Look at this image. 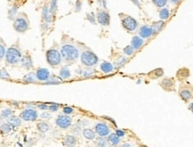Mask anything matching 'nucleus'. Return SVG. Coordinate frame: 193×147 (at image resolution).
Instances as JSON below:
<instances>
[{
    "instance_id": "nucleus-1",
    "label": "nucleus",
    "mask_w": 193,
    "mask_h": 147,
    "mask_svg": "<svg viewBox=\"0 0 193 147\" xmlns=\"http://www.w3.org/2000/svg\"><path fill=\"white\" fill-rule=\"evenodd\" d=\"M62 59L66 62H74L79 58L78 48L72 44H65L62 46L60 50Z\"/></svg>"
},
{
    "instance_id": "nucleus-2",
    "label": "nucleus",
    "mask_w": 193,
    "mask_h": 147,
    "mask_svg": "<svg viewBox=\"0 0 193 147\" xmlns=\"http://www.w3.org/2000/svg\"><path fill=\"white\" fill-rule=\"evenodd\" d=\"M6 62L8 65H17L22 58V52L16 47H10L6 52Z\"/></svg>"
},
{
    "instance_id": "nucleus-3",
    "label": "nucleus",
    "mask_w": 193,
    "mask_h": 147,
    "mask_svg": "<svg viewBox=\"0 0 193 147\" xmlns=\"http://www.w3.org/2000/svg\"><path fill=\"white\" fill-rule=\"evenodd\" d=\"M46 59L47 64L52 67H58L62 62V56L57 48H49L46 52Z\"/></svg>"
},
{
    "instance_id": "nucleus-4",
    "label": "nucleus",
    "mask_w": 193,
    "mask_h": 147,
    "mask_svg": "<svg viewBox=\"0 0 193 147\" xmlns=\"http://www.w3.org/2000/svg\"><path fill=\"white\" fill-rule=\"evenodd\" d=\"M81 62L87 67H91L99 63V57L91 50H85L81 55Z\"/></svg>"
},
{
    "instance_id": "nucleus-5",
    "label": "nucleus",
    "mask_w": 193,
    "mask_h": 147,
    "mask_svg": "<svg viewBox=\"0 0 193 147\" xmlns=\"http://www.w3.org/2000/svg\"><path fill=\"white\" fill-rule=\"evenodd\" d=\"M29 27H30V22L26 15H23L22 14L15 17L14 21V29L17 32L23 33L26 31H28Z\"/></svg>"
},
{
    "instance_id": "nucleus-6",
    "label": "nucleus",
    "mask_w": 193,
    "mask_h": 147,
    "mask_svg": "<svg viewBox=\"0 0 193 147\" xmlns=\"http://www.w3.org/2000/svg\"><path fill=\"white\" fill-rule=\"evenodd\" d=\"M121 23H122L123 27L129 32H132L136 31L139 25L137 20L130 15H124L123 17H122Z\"/></svg>"
},
{
    "instance_id": "nucleus-7",
    "label": "nucleus",
    "mask_w": 193,
    "mask_h": 147,
    "mask_svg": "<svg viewBox=\"0 0 193 147\" xmlns=\"http://www.w3.org/2000/svg\"><path fill=\"white\" fill-rule=\"evenodd\" d=\"M38 113L37 111V110H35L34 108H27L24 109L23 110H22V112L20 113V118L27 122H34L37 121V119L38 118Z\"/></svg>"
},
{
    "instance_id": "nucleus-8",
    "label": "nucleus",
    "mask_w": 193,
    "mask_h": 147,
    "mask_svg": "<svg viewBox=\"0 0 193 147\" xmlns=\"http://www.w3.org/2000/svg\"><path fill=\"white\" fill-rule=\"evenodd\" d=\"M73 119L68 115H59L56 118V125L61 129H67L72 126Z\"/></svg>"
},
{
    "instance_id": "nucleus-9",
    "label": "nucleus",
    "mask_w": 193,
    "mask_h": 147,
    "mask_svg": "<svg viewBox=\"0 0 193 147\" xmlns=\"http://www.w3.org/2000/svg\"><path fill=\"white\" fill-rule=\"evenodd\" d=\"M96 22L102 26H108L110 24V15L106 10H99L96 15Z\"/></svg>"
},
{
    "instance_id": "nucleus-10",
    "label": "nucleus",
    "mask_w": 193,
    "mask_h": 147,
    "mask_svg": "<svg viewBox=\"0 0 193 147\" xmlns=\"http://www.w3.org/2000/svg\"><path fill=\"white\" fill-rule=\"evenodd\" d=\"M95 132L96 135H99V136L101 137H106L110 134V128L109 127L104 123V122H99V123H96L95 125Z\"/></svg>"
},
{
    "instance_id": "nucleus-11",
    "label": "nucleus",
    "mask_w": 193,
    "mask_h": 147,
    "mask_svg": "<svg viewBox=\"0 0 193 147\" xmlns=\"http://www.w3.org/2000/svg\"><path fill=\"white\" fill-rule=\"evenodd\" d=\"M155 31L153 30L152 26H149V25H143L139 28V37H141L143 39H149L150 38L151 36H153L155 34Z\"/></svg>"
},
{
    "instance_id": "nucleus-12",
    "label": "nucleus",
    "mask_w": 193,
    "mask_h": 147,
    "mask_svg": "<svg viewBox=\"0 0 193 147\" xmlns=\"http://www.w3.org/2000/svg\"><path fill=\"white\" fill-rule=\"evenodd\" d=\"M36 74V77L38 81H41V82H46V80H48V78L50 77V72L48 69L44 68V67H39L36 70L35 72Z\"/></svg>"
},
{
    "instance_id": "nucleus-13",
    "label": "nucleus",
    "mask_w": 193,
    "mask_h": 147,
    "mask_svg": "<svg viewBox=\"0 0 193 147\" xmlns=\"http://www.w3.org/2000/svg\"><path fill=\"white\" fill-rule=\"evenodd\" d=\"M21 66L22 68L30 70L33 67V62H32V59L29 54H26L24 56H22V59H21Z\"/></svg>"
},
{
    "instance_id": "nucleus-14",
    "label": "nucleus",
    "mask_w": 193,
    "mask_h": 147,
    "mask_svg": "<svg viewBox=\"0 0 193 147\" xmlns=\"http://www.w3.org/2000/svg\"><path fill=\"white\" fill-rule=\"evenodd\" d=\"M41 15H42V19L45 21V23H51L53 22V18H52V15L50 14L49 11V7L48 6H44L41 11Z\"/></svg>"
},
{
    "instance_id": "nucleus-15",
    "label": "nucleus",
    "mask_w": 193,
    "mask_h": 147,
    "mask_svg": "<svg viewBox=\"0 0 193 147\" xmlns=\"http://www.w3.org/2000/svg\"><path fill=\"white\" fill-rule=\"evenodd\" d=\"M63 143L65 147H75L77 145V139L74 135H67L64 137Z\"/></svg>"
},
{
    "instance_id": "nucleus-16",
    "label": "nucleus",
    "mask_w": 193,
    "mask_h": 147,
    "mask_svg": "<svg viewBox=\"0 0 193 147\" xmlns=\"http://www.w3.org/2000/svg\"><path fill=\"white\" fill-rule=\"evenodd\" d=\"M107 143L111 146V147H116L120 142H121V138L119 136H117L115 135V133H110L108 135H107Z\"/></svg>"
},
{
    "instance_id": "nucleus-17",
    "label": "nucleus",
    "mask_w": 193,
    "mask_h": 147,
    "mask_svg": "<svg viewBox=\"0 0 193 147\" xmlns=\"http://www.w3.org/2000/svg\"><path fill=\"white\" fill-rule=\"evenodd\" d=\"M143 44H144V39L139 36H134L131 40V46L134 48V50H139L143 46Z\"/></svg>"
},
{
    "instance_id": "nucleus-18",
    "label": "nucleus",
    "mask_w": 193,
    "mask_h": 147,
    "mask_svg": "<svg viewBox=\"0 0 193 147\" xmlns=\"http://www.w3.org/2000/svg\"><path fill=\"white\" fill-rule=\"evenodd\" d=\"M37 129L41 134H46L49 131L50 125L46 121H39L37 123Z\"/></svg>"
},
{
    "instance_id": "nucleus-19",
    "label": "nucleus",
    "mask_w": 193,
    "mask_h": 147,
    "mask_svg": "<svg viewBox=\"0 0 193 147\" xmlns=\"http://www.w3.org/2000/svg\"><path fill=\"white\" fill-rule=\"evenodd\" d=\"M7 123L13 128H15V127H18L22 125V118L19 117H16V116H12L9 118H7Z\"/></svg>"
},
{
    "instance_id": "nucleus-20",
    "label": "nucleus",
    "mask_w": 193,
    "mask_h": 147,
    "mask_svg": "<svg viewBox=\"0 0 193 147\" xmlns=\"http://www.w3.org/2000/svg\"><path fill=\"white\" fill-rule=\"evenodd\" d=\"M99 68H100V70H101L103 73H105V74L111 73V72H113V71H114V69H115V67H114V65H113V64H111L110 62H107V61H105V62H103V63L100 65Z\"/></svg>"
},
{
    "instance_id": "nucleus-21",
    "label": "nucleus",
    "mask_w": 193,
    "mask_h": 147,
    "mask_svg": "<svg viewBox=\"0 0 193 147\" xmlns=\"http://www.w3.org/2000/svg\"><path fill=\"white\" fill-rule=\"evenodd\" d=\"M22 81L24 83H36L38 80L36 77V74L34 72H30V73L23 75Z\"/></svg>"
},
{
    "instance_id": "nucleus-22",
    "label": "nucleus",
    "mask_w": 193,
    "mask_h": 147,
    "mask_svg": "<svg viewBox=\"0 0 193 147\" xmlns=\"http://www.w3.org/2000/svg\"><path fill=\"white\" fill-rule=\"evenodd\" d=\"M82 135H83L84 138H86L87 140H94V139H96V132L93 131L90 128H84L82 130Z\"/></svg>"
},
{
    "instance_id": "nucleus-23",
    "label": "nucleus",
    "mask_w": 193,
    "mask_h": 147,
    "mask_svg": "<svg viewBox=\"0 0 193 147\" xmlns=\"http://www.w3.org/2000/svg\"><path fill=\"white\" fill-rule=\"evenodd\" d=\"M59 76L65 80V79H68L72 76V74H71V70L69 69V67L67 66L65 67H63L61 69H60V72H59Z\"/></svg>"
},
{
    "instance_id": "nucleus-24",
    "label": "nucleus",
    "mask_w": 193,
    "mask_h": 147,
    "mask_svg": "<svg viewBox=\"0 0 193 147\" xmlns=\"http://www.w3.org/2000/svg\"><path fill=\"white\" fill-rule=\"evenodd\" d=\"M18 9H19V6L18 5H14L8 11V19L9 20H14L16 17V15L18 13Z\"/></svg>"
},
{
    "instance_id": "nucleus-25",
    "label": "nucleus",
    "mask_w": 193,
    "mask_h": 147,
    "mask_svg": "<svg viewBox=\"0 0 193 147\" xmlns=\"http://www.w3.org/2000/svg\"><path fill=\"white\" fill-rule=\"evenodd\" d=\"M126 62H127V59H126L125 57L120 56V57H118V58L115 59V63H114V67H115V68H120V67H122L123 66H124V65L126 64Z\"/></svg>"
},
{
    "instance_id": "nucleus-26",
    "label": "nucleus",
    "mask_w": 193,
    "mask_h": 147,
    "mask_svg": "<svg viewBox=\"0 0 193 147\" xmlns=\"http://www.w3.org/2000/svg\"><path fill=\"white\" fill-rule=\"evenodd\" d=\"M170 16V12L169 9L166 7H163L160 11H159V17L162 21L164 20H167Z\"/></svg>"
},
{
    "instance_id": "nucleus-27",
    "label": "nucleus",
    "mask_w": 193,
    "mask_h": 147,
    "mask_svg": "<svg viewBox=\"0 0 193 147\" xmlns=\"http://www.w3.org/2000/svg\"><path fill=\"white\" fill-rule=\"evenodd\" d=\"M180 96H181V98L183 101L188 102L189 99H191L192 94L189 90H182V91H180Z\"/></svg>"
},
{
    "instance_id": "nucleus-28",
    "label": "nucleus",
    "mask_w": 193,
    "mask_h": 147,
    "mask_svg": "<svg viewBox=\"0 0 193 147\" xmlns=\"http://www.w3.org/2000/svg\"><path fill=\"white\" fill-rule=\"evenodd\" d=\"M14 114V110L11 109H4L0 112V117H1L3 119L4 118H9L10 117H12Z\"/></svg>"
},
{
    "instance_id": "nucleus-29",
    "label": "nucleus",
    "mask_w": 193,
    "mask_h": 147,
    "mask_svg": "<svg viewBox=\"0 0 193 147\" xmlns=\"http://www.w3.org/2000/svg\"><path fill=\"white\" fill-rule=\"evenodd\" d=\"M164 25H165V23H164V21H158V22H156V23H153V25H152V28H153V30L155 31V32L157 33V32H159V31H161V30L163 29V27H164Z\"/></svg>"
},
{
    "instance_id": "nucleus-30",
    "label": "nucleus",
    "mask_w": 193,
    "mask_h": 147,
    "mask_svg": "<svg viewBox=\"0 0 193 147\" xmlns=\"http://www.w3.org/2000/svg\"><path fill=\"white\" fill-rule=\"evenodd\" d=\"M96 146H98V147H107V146L108 145L107 139L104 138V137H101V136H99V137L96 138Z\"/></svg>"
},
{
    "instance_id": "nucleus-31",
    "label": "nucleus",
    "mask_w": 193,
    "mask_h": 147,
    "mask_svg": "<svg viewBox=\"0 0 193 147\" xmlns=\"http://www.w3.org/2000/svg\"><path fill=\"white\" fill-rule=\"evenodd\" d=\"M0 129H1L2 133H4V134H8V133L11 132V130H12V127H11L8 123H5V122H3L1 125H0Z\"/></svg>"
},
{
    "instance_id": "nucleus-32",
    "label": "nucleus",
    "mask_w": 193,
    "mask_h": 147,
    "mask_svg": "<svg viewBox=\"0 0 193 147\" xmlns=\"http://www.w3.org/2000/svg\"><path fill=\"white\" fill-rule=\"evenodd\" d=\"M57 7H58V2H57V0H51L50 6H49L50 14H51V15H54V14L57 12Z\"/></svg>"
},
{
    "instance_id": "nucleus-33",
    "label": "nucleus",
    "mask_w": 193,
    "mask_h": 147,
    "mask_svg": "<svg viewBox=\"0 0 193 147\" xmlns=\"http://www.w3.org/2000/svg\"><path fill=\"white\" fill-rule=\"evenodd\" d=\"M86 18H87V20L91 23V24H96V15H94V13L93 12H90V13H88L87 15H86Z\"/></svg>"
},
{
    "instance_id": "nucleus-34",
    "label": "nucleus",
    "mask_w": 193,
    "mask_h": 147,
    "mask_svg": "<svg viewBox=\"0 0 193 147\" xmlns=\"http://www.w3.org/2000/svg\"><path fill=\"white\" fill-rule=\"evenodd\" d=\"M123 53L127 56H131L133 53H134V48L131 46V45H128L126 47L123 48Z\"/></svg>"
},
{
    "instance_id": "nucleus-35",
    "label": "nucleus",
    "mask_w": 193,
    "mask_h": 147,
    "mask_svg": "<svg viewBox=\"0 0 193 147\" xmlns=\"http://www.w3.org/2000/svg\"><path fill=\"white\" fill-rule=\"evenodd\" d=\"M83 77H91L94 75V71L92 69H90L89 67L86 68V69H83V72H82V75H81Z\"/></svg>"
},
{
    "instance_id": "nucleus-36",
    "label": "nucleus",
    "mask_w": 193,
    "mask_h": 147,
    "mask_svg": "<svg viewBox=\"0 0 193 147\" xmlns=\"http://www.w3.org/2000/svg\"><path fill=\"white\" fill-rule=\"evenodd\" d=\"M152 2L157 7H164L167 4V0H152Z\"/></svg>"
},
{
    "instance_id": "nucleus-37",
    "label": "nucleus",
    "mask_w": 193,
    "mask_h": 147,
    "mask_svg": "<svg viewBox=\"0 0 193 147\" xmlns=\"http://www.w3.org/2000/svg\"><path fill=\"white\" fill-rule=\"evenodd\" d=\"M172 84H173V79H164L161 83V85L165 89V88H168L169 86H171Z\"/></svg>"
},
{
    "instance_id": "nucleus-38",
    "label": "nucleus",
    "mask_w": 193,
    "mask_h": 147,
    "mask_svg": "<svg viewBox=\"0 0 193 147\" xmlns=\"http://www.w3.org/2000/svg\"><path fill=\"white\" fill-rule=\"evenodd\" d=\"M39 118L43 120H48V119H50L52 118L51 116V113L50 112H48V111H43L40 115H39Z\"/></svg>"
},
{
    "instance_id": "nucleus-39",
    "label": "nucleus",
    "mask_w": 193,
    "mask_h": 147,
    "mask_svg": "<svg viewBox=\"0 0 193 147\" xmlns=\"http://www.w3.org/2000/svg\"><path fill=\"white\" fill-rule=\"evenodd\" d=\"M59 110V104L57 103H50L49 105H48V110H49L50 112H56Z\"/></svg>"
},
{
    "instance_id": "nucleus-40",
    "label": "nucleus",
    "mask_w": 193,
    "mask_h": 147,
    "mask_svg": "<svg viewBox=\"0 0 193 147\" xmlns=\"http://www.w3.org/2000/svg\"><path fill=\"white\" fill-rule=\"evenodd\" d=\"M10 75L6 69H0V79H9Z\"/></svg>"
},
{
    "instance_id": "nucleus-41",
    "label": "nucleus",
    "mask_w": 193,
    "mask_h": 147,
    "mask_svg": "<svg viewBox=\"0 0 193 147\" xmlns=\"http://www.w3.org/2000/svg\"><path fill=\"white\" fill-rule=\"evenodd\" d=\"M6 52L7 50H6L5 45L3 43H0V60L4 59V57L6 56Z\"/></svg>"
},
{
    "instance_id": "nucleus-42",
    "label": "nucleus",
    "mask_w": 193,
    "mask_h": 147,
    "mask_svg": "<svg viewBox=\"0 0 193 147\" xmlns=\"http://www.w3.org/2000/svg\"><path fill=\"white\" fill-rule=\"evenodd\" d=\"M72 132H73V134L75 135H80L82 133V132H81V127L80 126L76 125V126H74V127H73Z\"/></svg>"
},
{
    "instance_id": "nucleus-43",
    "label": "nucleus",
    "mask_w": 193,
    "mask_h": 147,
    "mask_svg": "<svg viewBox=\"0 0 193 147\" xmlns=\"http://www.w3.org/2000/svg\"><path fill=\"white\" fill-rule=\"evenodd\" d=\"M77 125H78V126H80L81 127H87V126H89V120H87V119H80V120H78V122H77Z\"/></svg>"
},
{
    "instance_id": "nucleus-44",
    "label": "nucleus",
    "mask_w": 193,
    "mask_h": 147,
    "mask_svg": "<svg viewBox=\"0 0 193 147\" xmlns=\"http://www.w3.org/2000/svg\"><path fill=\"white\" fill-rule=\"evenodd\" d=\"M37 108L42 111H46L48 110V105L46 103H39V104H37Z\"/></svg>"
},
{
    "instance_id": "nucleus-45",
    "label": "nucleus",
    "mask_w": 193,
    "mask_h": 147,
    "mask_svg": "<svg viewBox=\"0 0 193 147\" xmlns=\"http://www.w3.org/2000/svg\"><path fill=\"white\" fill-rule=\"evenodd\" d=\"M61 82H57V81H53V80H50L48 79L46 80V82H44V84L45 85H57V84H60Z\"/></svg>"
},
{
    "instance_id": "nucleus-46",
    "label": "nucleus",
    "mask_w": 193,
    "mask_h": 147,
    "mask_svg": "<svg viewBox=\"0 0 193 147\" xmlns=\"http://www.w3.org/2000/svg\"><path fill=\"white\" fill-rule=\"evenodd\" d=\"M151 74H155V76H156V77H160V76H162V75H164V71H163L161 68H159V69L154 70Z\"/></svg>"
},
{
    "instance_id": "nucleus-47",
    "label": "nucleus",
    "mask_w": 193,
    "mask_h": 147,
    "mask_svg": "<svg viewBox=\"0 0 193 147\" xmlns=\"http://www.w3.org/2000/svg\"><path fill=\"white\" fill-rule=\"evenodd\" d=\"M63 112L65 114V115H70L72 113H73V109L72 107H65L63 109Z\"/></svg>"
},
{
    "instance_id": "nucleus-48",
    "label": "nucleus",
    "mask_w": 193,
    "mask_h": 147,
    "mask_svg": "<svg viewBox=\"0 0 193 147\" xmlns=\"http://www.w3.org/2000/svg\"><path fill=\"white\" fill-rule=\"evenodd\" d=\"M81 7H82V3L81 0H77L76 4H75V10L76 12H80L81 10Z\"/></svg>"
},
{
    "instance_id": "nucleus-49",
    "label": "nucleus",
    "mask_w": 193,
    "mask_h": 147,
    "mask_svg": "<svg viewBox=\"0 0 193 147\" xmlns=\"http://www.w3.org/2000/svg\"><path fill=\"white\" fill-rule=\"evenodd\" d=\"M115 135L121 138V137H123L125 135V132L123 130H121V129H116L115 130Z\"/></svg>"
},
{
    "instance_id": "nucleus-50",
    "label": "nucleus",
    "mask_w": 193,
    "mask_h": 147,
    "mask_svg": "<svg viewBox=\"0 0 193 147\" xmlns=\"http://www.w3.org/2000/svg\"><path fill=\"white\" fill-rule=\"evenodd\" d=\"M41 28H42V30H43L44 31H47V29L49 28V23H44L41 25Z\"/></svg>"
},
{
    "instance_id": "nucleus-51",
    "label": "nucleus",
    "mask_w": 193,
    "mask_h": 147,
    "mask_svg": "<svg viewBox=\"0 0 193 147\" xmlns=\"http://www.w3.org/2000/svg\"><path fill=\"white\" fill-rule=\"evenodd\" d=\"M131 1L136 6V7H138L139 8H140V3H139V0H131Z\"/></svg>"
},
{
    "instance_id": "nucleus-52",
    "label": "nucleus",
    "mask_w": 193,
    "mask_h": 147,
    "mask_svg": "<svg viewBox=\"0 0 193 147\" xmlns=\"http://www.w3.org/2000/svg\"><path fill=\"white\" fill-rule=\"evenodd\" d=\"M82 72H83V69H82V68H78V69L75 70V73H76V75H82Z\"/></svg>"
},
{
    "instance_id": "nucleus-53",
    "label": "nucleus",
    "mask_w": 193,
    "mask_h": 147,
    "mask_svg": "<svg viewBox=\"0 0 193 147\" xmlns=\"http://www.w3.org/2000/svg\"><path fill=\"white\" fill-rule=\"evenodd\" d=\"M121 147H133L130 143H124L121 145Z\"/></svg>"
},
{
    "instance_id": "nucleus-54",
    "label": "nucleus",
    "mask_w": 193,
    "mask_h": 147,
    "mask_svg": "<svg viewBox=\"0 0 193 147\" xmlns=\"http://www.w3.org/2000/svg\"><path fill=\"white\" fill-rule=\"evenodd\" d=\"M170 2L172 4H173V5H176V4H178L180 2V0H170Z\"/></svg>"
},
{
    "instance_id": "nucleus-55",
    "label": "nucleus",
    "mask_w": 193,
    "mask_h": 147,
    "mask_svg": "<svg viewBox=\"0 0 193 147\" xmlns=\"http://www.w3.org/2000/svg\"><path fill=\"white\" fill-rule=\"evenodd\" d=\"M25 106H27V108H34L35 104H25Z\"/></svg>"
},
{
    "instance_id": "nucleus-56",
    "label": "nucleus",
    "mask_w": 193,
    "mask_h": 147,
    "mask_svg": "<svg viewBox=\"0 0 193 147\" xmlns=\"http://www.w3.org/2000/svg\"><path fill=\"white\" fill-rule=\"evenodd\" d=\"M189 109H190V110H193V103H191V104L189 105Z\"/></svg>"
},
{
    "instance_id": "nucleus-57",
    "label": "nucleus",
    "mask_w": 193,
    "mask_h": 147,
    "mask_svg": "<svg viewBox=\"0 0 193 147\" xmlns=\"http://www.w3.org/2000/svg\"><path fill=\"white\" fill-rule=\"evenodd\" d=\"M141 147H146V146H141Z\"/></svg>"
}]
</instances>
